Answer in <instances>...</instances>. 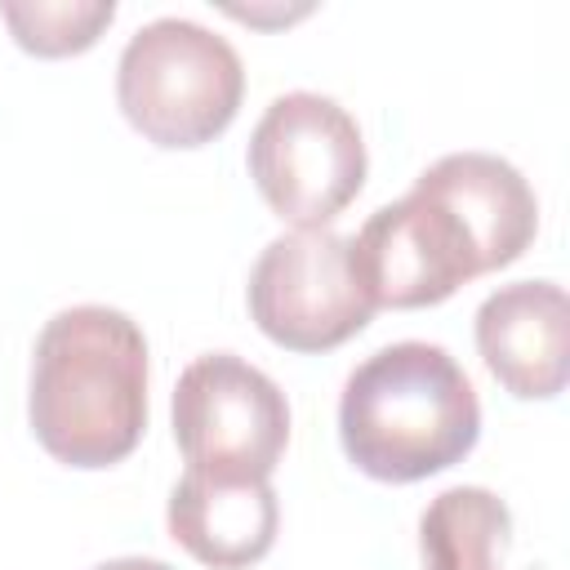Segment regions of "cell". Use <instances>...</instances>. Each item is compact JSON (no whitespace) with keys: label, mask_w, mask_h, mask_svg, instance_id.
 Masks as SVG:
<instances>
[{"label":"cell","mask_w":570,"mask_h":570,"mask_svg":"<svg viewBox=\"0 0 570 570\" xmlns=\"http://www.w3.org/2000/svg\"><path fill=\"white\" fill-rule=\"evenodd\" d=\"M481 432V405L459 361L436 343H392L365 356L338 401L347 459L392 485L454 468Z\"/></svg>","instance_id":"cell-2"},{"label":"cell","mask_w":570,"mask_h":570,"mask_svg":"<svg viewBox=\"0 0 570 570\" xmlns=\"http://www.w3.org/2000/svg\"><path fill=\"white\" fill-rule=\"evenodd\" d=\"M423 196L441 200L463 232L476 245L481 272L508 267L525 254V245L534 240L539 227V205L530 183L499 156L490 151H454L441 156L436 165H428L414 183Z\"/></svg>","instance_id":"cell-9"},{"label":"cell","mask_w":570,"mask_h":570,"mask_svg":"<svg viewBox=\"0 0 570 570\" xmlns=\"http://www.w3.org/2000/svg\"><path fill=\"white\" fill-rule=\"evenodd\" d=\"M476 352L521 401H548L570 370V303L557 281H517L476 307Z\"/></svg>","instance_id":"cell-8"},{"label":"cell","mask_w":570,"mask_h":570,"mask_svg":"<svg viewBox=\"0 0 570 570\" xmlns=\"http://www.w3.org/2000/svg\"><path fill=\"white\" fill-rule=\"evenodd\" d=\"M169 534L209 570H245L276 543L281 503L267 481H223L183 472L169 494Z\"/></svg>","instance_id":"cell-10"},{"label":"cell","mask_w":570,"mask_h":570,"mask_svg":"<svg viewBox=\"0 0 570 570\" xmlns=\"http://www.w3.org/2000/svg\"><path fill=\"white\" fill-rule=\"evenodd\" d=\"M27 419L36 441L67 468H111L147 428V338L102 303L45 321L31 352Z\"/></svg>","instance_id":"cell-1"},{"label":"cell","mask_w":570,"mask_h":570,"mask_svg":"<svg viewBox=\"0 0 570 570\" xmlns=\"http://www.w3.org/2000/svg\"><path fill=\"white\" fill-rule=\"evenodd\" d=\"M254 325L289 352H330L361 334L374 316L352 267V245L338 232H285L249 272Z\"/></svg>","instance_id":"cell-6"},{"label":"cell","mask_w":570,"mask_h":570,"mask_svg":"<svg viewBox=\"0 0 570 570\" xmlns=\"http://www.w3.org/2000/svg\"><path fill=\"white\" fill-rule=\"evenodd\" d=\"M512 512L485 485L441 490L419 517L423 570H503Z\"/></svg>","instance_id":"cell-11"},{"label":"cell","mask_w":570,"mask_h":570,"mask_svg":"<svg viewBox=\"0 0 570 570\" xmlns=\"http://www.w3.org/2000/svg\"><path fill=\"white\" fill-rule=\"evenodd\" d=\"M352 245V267L374 307H432L463 281L481 276V258L463 223L419 187L365 218Z\"/></svg>","instance_id":"cell-7"},{"label":"cell","mask_w":570,"mask_h":570,"mask_svg":"<svg viewBox=\"0 0 570 570\" xmlns=\"http://www.w3.org/2000/svg\"><path fill=\"white\" fill-rule=\"evenodd\" d=\"M0 18L9 22L13 40L27 53L71 58L98 45V36L116 18V4L111 0H27V4H0Z\"/></svg>","instance_id":"cell-12"},{"label":"cell","mask_w":570,"mask_h":570,"mask_svg":"<svg viewBox=\"0 0 570 570\" xmlns=\"http://www.w3.org/2000/svg\"><path fill=\"white\" fill-rule=\"evenodd\" d=\"M174 441L191 472L267 481L289 441L285 392L232 352L196 356L174 387Z\"/></svg>","instance_id":"cell-5"},{"label":"cell","mask_w":570,"mask_h":570,"mask_svg":"<svg viewBox=\"0 0 570 570\" xmlns=\"http://www.w3.org/2000/svg\"><path fill=\"white\" fill-rule=\"evenodd\" d=\"M245 67L236 49L187 18H156L129 36L116 67L125 120L156 147H205L240 111Z\"/></svg>","instance_id":"cell-3"},{"label":"cell","mask_w":570,"mask_h":570,"mask_svg":"<svg viewBox=\"0 0 570 570\" xmlns=\"http://www.w3.org/2000/svg\"><path fill=\"white\" fill-rule=\"evenodd\" d=\"M94 570H174V566L147 561V557H120V561H102V566H94Z\"/></svg>","instance_id":"cell-13"},{"label":"cell","mask_w":570,"mask_h":570,"mask_svg":"<svg viewBox=\"0 0 570 570\" xmlns=\"http://www.w3.org/2000/svg\"><path fill=\"white\" fill-rule=\"evenodd\" d=\"M249 178L276 218L316 232L338 218L365 183L356 120L321 94H281L249 138Z\"/></svg>","instance_id":"cell-4"}]
</instances>
